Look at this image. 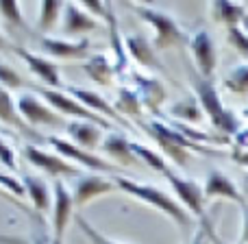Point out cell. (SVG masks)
Listing matches in <instances>:
<instances>
[{
    "label": "cell",
    "instance_id": "f546056e",
    "mask_svg": "<svg viewBox=\"0 0 248 244\" xmlns=\"http://www.w3.org/2000/svg\"><path fill=\"white\" fill-rule=\"evenodd\" d=\"M222 85L224 90H229L235 96H248V64H240L233 70H229Z\"/></svg>",
    "mask_w": 248,
    "mask_h": 244
},
{
    "label": "cell",
    "instance_id": "8992f818",
    "mask_svg": "<svg viewBox=\"0 0 248 244\" xmlns=\"http://www.w3.org/2000/svg\"><path fill=\"white\" fill-rule=\"evenodd\" d=\"M39 96L55 109L57 114H61L63 118H77V120H83V122H92V124H98L103 127L105 131H116V124L109 122L107 118L98 116V114L90 112L85 105H81L74 96H70L65 90H50V87H37Z\"/></svg>",
    "mask_w": 248,
    "mask_h": 244
},
{
    "label": "cell",
    "instance_id": "e575fe53",
    "mask_svg": "<svg viewBox=\"0 0 248 244\" xmlns=\"http://www.w3.org/2000/svg\"><path fill=\"white\" fill-rule=\"evenodd\" d=\"M227 42L231 44V48H235L244 59H248V35L242 26H233L227 29Z\"/></svg>",
    "mask_w": 248,
    "mask_h": 244
},
{
    "label": "cell",
    "instance_id": "484cf974",
    "mask_svg": "<svg viewBox=\"0 0 248 244\" xmlns=\"http://www.w3.org/2000/svg\"><path fill=\"white\" fill-rule=\"evenodd\" d=\"M170 116L174 120H179V124L187 122V124H201L205 120V112H202L201 103H198L196 96H187V98L176 100L174 105H170Z\"/></svg>",
    "mask_w": 248,
    "mask_h": 244
},
{
    "label": "cell",
    "instance_id": "5bb4252c",
    "mask_svg": "<svg viewBox=\"0 0 248 244\" xmlns=\"http://www.w3.org/2000/svg\"><path fill=\"white\" fill-rule=\"evenodd\" d=\"M65 92H68L70 96H74V98L78 100L81 105H85L90 112H94V114H98V116H103V118H107L109 122H113V124H120L122 129H128L131 131V124H128L124 118L118 114V109L113 107V103H109L105 96H100L98 92H94V90H85V87H77V85H68L65 87Z\"/></svg>",
    "mask_w": 248,
    "mask_h": 244
},
{
    "label": "cell",
    "instance_id": "4316f807",
    "mask_svg": "<svg viewBox=\"0 0 248 244\" xmlns=\"http://www.w3.org/2000/svg\"><path fill=\"white\" fill-rule=\"evenodd\" d=\"M113 107L118 109V114H120L122 118H135L137 122L141 120V114H144L140 96L128 85H122L120 90H118V98H116V103H113Z\"/></svg>",
    "mask_w": 248,
    "mask_h": 244
},
{
    "label": "cell",
    "instance_id": "7a4b0ae2",
    "mask_svg": "<svg viewBox=\"0 0 248 244\" xmlns=\"http://www.w3.org/2000/svg\"><path fill=\"white\" fill-rule=\"evenodd\" d=\"M187 74H189V83H192V87H194V96L198 98L202 112H205V116L209 118V122L214 124V129H218L220 135H224V137L237 135L240 129H242L240 127V118H237L231 109H227L222 105V98H220L214 81H211V79L201 77L194 68H189Z\"/></svg>",
    "mask_w": 248,
    "mask_h": 244
},
{
    "label": "cell",
    "instance_id": "bcb514c9",
    "mask_svg": "<svg viewBox=\"0 0 248 244\" xmlns=\"http://www.w3.org/2000/svg\"><path fill=\"white\" fill-rule=\"evenodd\" d=\"M244 114H246V116H248V109H246V112H244Z\"/></svg>",
    "mask_w": 248,
    "mask_h": 244
},
{
    "label": "cell",
    "instance_id": "8fae6325",
    "mask_svg": "<svg viewBox=\"0 0 248 244\" xmlns=\"http://www.w3.org/2000/svg\"><path fill=\"white\" fill-rule=\"evenodd\" d=\"M128 77L135 83V92L141 100V107L148 109L150 114L161 112V107L168 103V87L163 85V81H159L153 74L141 72V70H131Z\"/></svg>",
    "mask_w": 248,
    "mask_h": 244
},
{
    "label": "cell",
    "instance_id": "4dcf8cb0",
    "mask_svg": "<svg viewBox=\"0 0 248 244\" xmlns=\"http://www.w3.org/2000/svg\"><path fill=\"white\" fill-rule=\"evenodd\" d=\"M74 223H77L78 231L87 238V242H90V244H120V242L111 240V238H107L103 231H100V229H96L83 214H74Z\"/></svg>",
    "mask_w": 248,
    "mask_h": 244
},
{
    "label": "cell",
    "instance_id": "3957f363",
    "mask_svg": "<svg viewBox=\"0 0 248 244\" xmlns=\"http://www.w3.org/2000/svg\"><path fill=\"white\" fill-rule=\"evenodd\" d=\"M137 124H140L141 131H146L153 137L155 144L161 148V153L166 155L170 162H174L179 168H187L192 150H198V153H214V155L218 153V150H214L211 146H201V144L189 142L187 137L176 127H172V124H163L159 120H140Z\"/></svg>",
    "mask_w": 248,
    "mask_h": 244
},
{
    "label": "cell",
    "instance_id": "ee69618b",
    "mask_svg": "<svg viewBox=\"0 0 248 244\" xmlns=\"http://www.w3.org/2000/svg\"><path fill=\"white\" fill-rule=\"evenodd\" d=\"M0 50H13V44L0 33Z\"/></svg>",
    "mask_w": 248,
    "mask_h": 244
},
{
    "label": "cell",
    "instance_id": "f1b7e54d",
    "mask_svg": "<svg viewBox=\"0 0 248 244\" xmlns=\"http://www.w3.org/2000/svg\"><path fill=\"white\" fill-rule=\"evenodd\" d=\"M133 153L137 155V159H140L144 166L153 168V170L161 172V175H166V172L172 170V168L168 166L166 157H163V155H159L157 150H153L150 146H144V144H140V142H133Z\"/></svg>",
    "mask_w": 248,
    "mask_h": 244
},
{
    "label": "cell",
    "instance_id": "6da1fadb",
    "mask_svg": "<svg viewBox=\"0 0 248 244\" xmlns=\"http://www.w3.org/2000/svg\"><path fill=\"white\" fill-rule=\"evenodd\" d=\"M111 179H113V183L118 185L120 192L128 194V196L137 198V201L146 203V205H150V207H155L157 211H161L181 231H187L189 229V225H192V214H189L174 196H170L166 190L157 188V185H150V183H140V181L128 179V177H122V175H116V177H111Z\"/></svg>",
    "mask_w": 248,
    "mask_h": 244
},
{
    "label": "cell",
    "instance_id": "83f0119b",
    "mask_svg": "<svg viewBox=\"0 0 248 244\" xmlns=\"http://www.w3.org/2000/svg\"><path fill=\"white\" fill-rule=\"evenodd\" d=\"M65 2H57V0H44L39 2V17H37V29L42 33H48L57 26V22L63 20Z\"/></svg>",
    "mask_w": 248,
    "mask_h": 244
},
{
    "label": "cell",
    "instance_id": "603a6c76",
    "mask_svg": "<svg viewBox=\"0 0 248 244\" xmlns=\"http://www.w3.org/2000/svg\"><path fill=\"white\" fill-rule=\"evenodd\" d=\"M22 183L26 190V198L33 203L37 211H46L52 205V185L39 175H22Z\"/></svg>",
    "mask_w": 248,
    "mask_h": 244
},
{
    "label": "cell",
    "instance_id": "f6af8a7d",
    "mask_svg": "<svg viewBox=\"0 0 248 244\" xmlns=\"http://www.w3.org/2000/svg\"><path fill=\"white\" fill-rule=\"evenodd\" d=\"M242 29H244V31H246V35H248V17L244 20V24H242Z\"/></svg>",
    "mask_w": 248,
    "mask_h": 244
},
{
    "label": "cell",
    "instance_id": "7dc6e473",
    "mask_svg": "<svg viewBox=\"0 0 248 244\" xmlns=\"http://www.w3.org/2000/svg\"><path fill=\"white\" fill-rule=\"evenodd\" d=\"M237 244H244V242H237Z\"/></svg>",
    "mask_w": 248,
    "mask_h": 244
},
{
    "label": "cell",
    "instance_id": "30bf717a",
    "mask_svg": "<svg viewBox=\"0 0 248 244\" xmlns=\"http://www.w3.org/2000/svg\"><path fill=\"white\" fill-rule=\"evenodd\" d=\"M74 216V198L72 190L65 181H52V244H63L65 229Z\"/></svg>",
    "mask_w": 248,
    "mask_h": 244
},
{
    "label": "cell",
    "instance_id": "d6a6232c",
    "mask_svg": "<svg viewBox=\"0 0 248 244\" xmlns=\"http://www.w3.org/2000/svg\"><path fill=\"white\" fill-rule=\"evenodd\" d=\"M0 190H4V192L11 194V196H16L17 201L26 198L24 183H22V179L13 177V172H4V170H0Z\"/></svg>",
    "mask_w": 248,
    "mask_h": 244
},
{
    "label": "cell",
    "instance_id": "ba28073f",
    "mask_svg": "<svg viewBox=\"0 0 248 244\" xmlns=\"http://www.w3.org/2000/svg\"><path fill=\"white\" fill-rule=\"evenodd\" d=\"M46 142L55 153H59L63 159H68L70 163H74V166H78V168H87V170H94V172H109L111 177H116L118 172H120V168L113 162H107V159H103L100 155H94V153H90V150L81 148V146L72 144V142L65 140V137L50 135V137H46Z\"/></svg>",
    "mask_w": 248,
    "mask_h": 244
},
{
    "label": "cell",
    "instance_id": "ac0fdd59",
    "mask_svg": "<svg viewBox=\"0 0 248 244\" xmlns=\"http://www.w3.org/2000/svg\"><path fill=\"white\" fill-rule=\"evenodd\" d=\"M100 150H103L116 166H126V168L144 166V163L137 159V155L133 153V142L120 131H109L107 135H105V142H103V146H100Z\"/></svg>",
    "mask_w": 248,
    "mask_h": 244
},
{
    "label": "cell",
    "instance_id": "cb8c5ba5",
    "mask_svg": "<svg viewBox=\"0 0 248 244\" xmlns=\"http://www.w3.org/2000/svg\"><path fill=\"white\" fill-rule=\"evenodd\" d=\"M83 72H85L94 83H98V85L111 87L113 83H116V68H113L109 55H105V52L92 55L90 59L83 64Z\"/></svg>",
    "mask_w": 248,
    "mask_h": 244
},
{
    "label": "cell",
    "instance_id": "9c48e42d",
    "mask_svg": "<svg viewBox=\"0 0 248 244\" xmlns=\"http://www.w3.org/2000/svg\"><path fill=\"white\" fill-rule=\"evenodd\" d=\"M24 157L31 166L39 168L42 172H46L50 179H78L83 177V170L74 163H70L68 159H63L59 153L55 150H46L42 146H35V144H26L24 146Z\"/></svg>",
    "mask_w": 248,
    "mask_h": 244
},
{
    "label": "cell",
    "instance_id": "b9f144b4",
    "mask_svg": "<svg viewBox=\"0 0 248 244\" xmlns=\"http://www.w3.org/2000/svg\"><path fill=\"white\" fill-rule=\"evenodd\" d=\"M0 198H4V201H9V203H16V205H17V207H20V210H22V211H24V214L33 216V211H31V210H29V207H24V205H22V201H17V198H16V196H11V194H7V192H4V190H0Z\"/></svg>",
    "mask_w": 248,
    "mask_h": 244
},
{
    "label": "cell",
    "instance_id": "7bdbcfd3",
    "mask_svg": "<svg viewBox=\"0 0 248 244\" xmlns=\"http://www.w3.org/2000/svg\"><path fill=\"white\" fill-rule=\"evenodd\" d=\"M240 190H242V196H244V201H246V205H248V175L242 177V181H240Z\"/></svg>",
    "mask_w": 248,
    "mask_h": 244
},
{
    "label": "cell",
    "instance_id": "9a60e30c",
    "mask_svg": "<svg viewBox=\"0 0 248 244\" xmlns=\"http://www.w3.org/2000/svg\"><path fill=\"white\" fill-rule=\"evenodd\" d=\"M13 52H16L26 64V68H29L39 81L46 83L50 90H61V87H63V79H61L59 65H57L55 61H50L44 55H35V52L26 50V48H22V46H13Z\"/></svg>",
    "mask_w": 248,
    "mask_h": 244
},
{
    "label": "cell",
    "instance_id": "ab89813d",
    "mask_svg": "<svg viewBox=\"0 0 248 244\" xmlns=\"http://www.w3.org/2000/svg\"><path fill=\"white\" fill-rule=\"evenodd\" d=\"M233 142H235V148H248V127L240 129V133L233 135Z\"/></svg>",
    "mask_w": 248,
    "mask_h": 244
},
{
    "label": "cell",
    "instance_id": "277c9868",
    "mask_svg": "<svg viewBox=\"0 0 248 244\" xmlns=\"http://www.w3.org/2000/svg\"><path fill=\"white\" fill-rule=\"evenodd\" d=\"M126 7L131 9L135 16H140L148 26H153V31H155L153 44L157 50H168V48H176V46H183V44H189L187 35L183 33L179 22H176L170 13L161 11V9H155V7H150V4H141V2H126Z\"/></svg>",
    "mask_w": 248,
    "mask_h": 244
},
{
    "label": "cell",
    "instance_id": "7c38bea8",
    "mask_svg": "<svg viewBox=\"0 0 248 244\" xmlns=\"http://www.w3.org/2000/svg\"><path fill=\"white\" fill-rule=\"evenodd\" d=\"M72 198H74V207L83 210L87 203H92L94 198L107 196V194H113L118 190V185L113 183V179H107V177L100 175H83L78 179H74L72 183Z\"/></svg>",
    "mask_w": 248,
    "mask_h": 244
},
{
    "label": "cell",
    "instance_id": "8d00e7d4",
    "mask_svg": "<svg viewBox=\"0 0 248 244\" xmlns=\"http://www.w3.org/2000/svg\"><path fill=\"white\" fill-rule=\"evenodd\" d=\"M229 157H231L237 166L248 168V148H235V146H233V150L229 153Z\"/></svg>",
    "mask_w": 248,
    "mask_h": 244
},
{
    "label": "cell",
    "instance_id": "74e56055",
    "mask_svg": "<svg viewBox=\"0 0 248 244\" xmlns=\"http://www.w3.org/2000/svg\"><path fill=\"white\" fill-rule=\"evenodd\" d=\"M0 244H52V242H48L44 236L33 238L31 242H24V240H20V238H11V236H0Z\"/></svg>",
    "mask_w": 248,
    "mask_h": 244
},
{
    "label": "cell",
    "instance_id": "836d02e7",
    "mask_svg": "<svg viewBox=\"0 0 248 244\" xmlns=\"http://www.w3.org/2000/svg\"><path fill=\"white\" fill-rule=\"evenodd\" d=\"M0 16L13 26H22L24 17H22V4L17 0H2L0 2Z\"/></svg>",
    "mask_w": 248,
    "mask_h": 244
},
{
    "label": "cell",
    "instance_id": "60d3db41",
    "mask_svg": "<svg viewBox=\"0 0 248 244\" xmlns=\"http://www.w3.org/2000/svg\"><path fill=\"white\" fill-rule=\"evenodd\" d=\"M207 240H209V233H207L205 227H201V229H196V233L192 236L189 244H207Z\"/></svg>",
    "mask_w": 248,
    "mask_h": 244
},
{
    "label": "cell",
    "instance_id": "7402d4cb",
    "mask_svg": "<svg viewBox=\"0 0 248 244\" xmlns=\"http://www.w3.org/2000/svg\"><path fill=\"white\" fill-rule=\"evenodd\" d=\"M0 122H4L7 127L20 131L24 137H33V140H39V133L35 131L33 127L24 122V118L17 112V98H13L11 92L7 87L0 85Z\"/></svg>",
    "mask_w": 248,
    "mask_h": 244
},
{
    "label": "cell",
    "instance_id": "ffe728a7",
    "mask_svg": "<svg viewBox=\"0 0 248 244\" xmlns=\"http://www.w3.org/2000/svg\"><path fill=\"white\" fill-rule=\"evenodd\" d=\"M65 133H68V140L72 142V144L81 146V148L90 150V153L100 148L105 142V129L98 127V124H92V122L70 120L68 127H65Z\"/></svg>",
    "mask_w": 248,
    "mask_h": 244
},
{
    "label": "cell",
    "instance_id": "4fadbf2b",
    "mask_svg": "<svg viewBox=\"0 0 248 244\" xmlns=\"http://www.w3.org/2000/svg\"><path fill=\"white\" fill-rule=\"evenodd\" d=\"M189 50H192L194 64H196V72L205 79H211L218 68V52H216V44L211 35L205 29L196 31L189 37Z\"/></svg>",
    "mask_w": 248,
    "mask_h": 244
},
{
    "label": "cell",
    "instance_id": "d590c367",
    "mask_svg": "<svg viewBox=\"0 0 248 244\" xmlns=\"http://www.w3.org/2000/svg\"><path fill=\"white\" fill-rule=\"evenodd\" d=\"M0 166H4L9 172H13L17 168V162H16V153L13 148L4 142V137L0 135Z\"/></svg>",
    "mask_w": 248,
    "mask_h": 244
},
{
    "label": "cell",
    "instance_id": "d6986e66",
    "mask_svg": "<svg viewBox=\"0 0 248 244\" xmlns=\"http://www.w3.org/2000/svg\"><path fill=\"white\" fill-rule=\"evenodd\" d=\"M205 198L211 201V198H227V201L237 203L240 207L246 205L244 196H242V190L240 185H235V181H231L222 170H211L207 175L205 181Z\"/></svg>",
    "mask_w": 248,
    "mask_h": 244
},
{
    "label": "cell",
    "instance_id": "1f68e13d",
    "mask_svg": "<svg viewBox=\"0 0 248 244\" xmlns=\"http://www.w3.org/2000/svg\"><path fill=\"white\" fill-rule=\"evenodd\" d=\"M0 85L7 87L9 92H13V90H22V87H26L29 83L20 77V72H17L13 65H7V64L0 61Z\"/></svg>",
    "mask_w": 248,
    "mask_h": 244
},
{
    "label": "cell",
    "instance_id": "52a82bcc",
    "mask_svg": "<svg viewBox=\"0 0 248 244\" xmlns=\"http://www.w3.org/2000/svg\"><path fill=\"white\" fill-rule=\"evenodd\" d=\"M17 112L24 118L29 127L37 131V127H50V129H63L68 127L70 120H65L61 114H57L37 92H24L17 96Z\"/></svg>",
    "mask_w": 248,
    "mask_h": 244
},
{
    "label": "cell",
    "instance_id": "f35d334b",
    "mask_svg": "<svg viewBox=\"0 0 248 244\" xmlns=\"http://www.w3.org/2000/svg\"><path fill=\"white\" fill-rule=\"evenodd\" d=\"M242 210V236H240V242L248 244V205L240 207Z\"/></svg>",
    "mask_w": 248,
    "mask_h": 244
},
{
    "label": "cell",
    "instance_id": "d4e9b609",
    "mask_svg": "<svg viewBox=\"0 0 248 244\" xmlns=\"http://www.w3.org/2000/svg\"><path fill=\"white\" fill-rule=\"evenodd\" d=\"M211 17H214L218 24H224L227 29H233V26H242L246 20V9L244 4L240 2H227V0H218V2L209 4Z\"/></svg>",
    "mask_w": 248,
    "mask_h": 244
},
{
    "label": "cell",
    "instance_id": "2e32d148",
    "mask_svg": "<svg viewBox=\"0 0 248 244\" xmlns=\"http://www.w3.org/2000/svg\"><path fill=\"white\" fill-rule=\"evenodd\" d=\"M39 46L48 57L65 61L90 59V39H57V37H39Z\"/></svg>",
    "mask_w": 248,
    "mask_h": 244
},
{
    "label": "cell",
    "instance_id": "44dd1931",
    "mask_svg": "<svg viewBox=\"0 0 248 244\" xmlns=\"http://www.w3.org/2000/svg\"><path fill=\"white\" fill-rule=\"evenodd\" d=\"M124 46H126V55L131 57L137 65L161 70V64H159V59H157V48H155V44L150 42L146 35H141V33L128 35V37L124 39Z\"/></svg>",
    "mask_w": 248,
    "mask_h": 244
},
{
    "label": "cell",
    "instance_id": "5b68a950",
    "mask_svg": "<svg viewBox=\"0 0 248 244\" xmlns=\"http://www.w3.org/2000/svg\"><path fill=\"white\" fill-rule=\"evenodd\" d=\"M163 177H166V181L170 183V188H172V192H174L176 201H179L181 205H183L185 210H187L189 214L194 216V218L201 220L202 227L207 229V233H209L211 240L220 242V240H218V236L214 233V227H211L209 220H207V210H205V203H207V198H205V188H202L201 183H196L194 179H187V177L176 175L174 170L166 172Z\"/></svg>",
    "mask_w": 248,
    "mask_h": 244
},
{
    "label": "cell",
    "instance_id": "e0dca14e",
    "mask_svg": "<svg viewBox=\"0 0 248 244\" xmlns=\"http://www.w3.org/2000/svg\"><path fill=\"white\" fill-rule=\"evenodd\" d=\"M105 29V24L100 20H96L92 13H87L83 9V4L78 2H65V11H63V20H61V31L68 37L74 35H83V33H92V31Z\"/></svg>",
    "mask_w": 248,
    "mask_h": 244
}]
</instances>
